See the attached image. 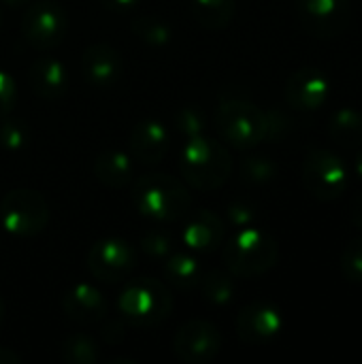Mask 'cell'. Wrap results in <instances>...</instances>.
I'll list each match as a JSON object with an SVG mask.
<instances>
[{
	"label": "cell",
	"mask_w": 362,
	"mask_h": 364,
	"mask_svg": "<svg viewBox=\"0 0 362 364\" xmlns=\"http://www.w3.org/2000/svg\"><path fill=\"white\" fill-rule=\"evenodd\" d=\"M137 211L154 222H177L192 209V196L183 181L166 173H147L132 179Z\"/></svg>",
	"instance_id": "6da1fadb"
},
{
	"label": "cell",
	"mask_w": 362,
	"mask_h": 364,
	"mask_svg": "<svg viewBox=\"0 0 362 364\" xmlns=\"http://www.w3.org/2000/svg\"><path fill=\"white\" fill-rule=\"evenodd\" d=\"M179 173L194 190H220L233 173L230 151L207 134L188 139L179 154Z\"/></svg>",
	"instance_id": "7a4b0ae2"
},
{
	"label": "cell",
	"mask_w": 362,
	"mask_h": 364,
	"mask_svg": "<svg viewBox=\"0 0 362 364\" xmlns=\"http://www.w3.org/2000/svg\"><path fill=\"white\" fill-rule=\"evenodd\" d=\"M224 267L233 277L252 279L265 275L277 264L280 245L277 241L260 228H239L222 245Z\"/></svg>",
	"instance_id": "3957f363"
},
{
	"label": "cell",
	"mask_w": 362,
	"mask_h": 364,
	"mask_svg": "<svg viewBox=\"0 0 362 364\" xmlns=\"http://www.w3.org/2000/svg\"><path fill=\"white\" fill-rule=\"evenodd\" d=\"M117 309L128 324L149 328L171 316L173 296L171 290L154 277L126 279L117 296Z\"/></svg>",
	"instance_id": "277c9868"
},
{
	"label": "cell",
	"mask_w": 362,
	"mask_h": 364,
	"mask_svg": "<svg viewBox=\"0 0 362 364\" xmlns=\"http://www.w3.org/2000/svg\"><path fill=\"white\" fill-rule=\"evenodd\" d=\"M213 124L237 149H252L267 141V113L243 98H224L213 113Z\"/></svg>",
	"instance_id": "5b68a950"
},
{
	"label": "cell",
	"mask_w": 362,
	"mask_h": 364,
	"mask_svg": "<svg viewBox=\"0 0 362 364\" xmlns=\"http://www.w3.org/2000/svg\"><path fill=\"white\" fill-rule=\"evenodd\" d=\"M301 181L316 200L333 203L348 192L350 168L337 154L314 147L305 154Z\"/></svg>",
	"instance_id": "8992f818"
},
{
	"label": "cell",
	"mask_w": 362,
	"mask_h": 364,
	"mask_svg": "<svg viewBox=\"0 0 362 364\" xmlns=\"http://www.w3.org/2000/svg\"><path fill=\"white\" fill-rule=\"evenodd\" d=\"M49 222V205L38 190L15 188L9 190L0 200V224L2 228L21 239L41 235Z\"/></svg>",
	"instance_id": "52a82bcc"
},
{
	"label": "cell",
	"mask_w": 362,
	"mask_h": 364,
	"mask_svg": "<svg viewBox=\"0 0 362 364\" xmlns=\"http://www.w3.org/2000/svg\"><path fill=\"white\" fill-rule=\"evenodd\" d=\"M68 32L66 11L55 0H36L26 4L21 15L23 38L41 51L58 47Z\"/></svg>",
	"instance_id": "ba28073f"
},
{
	"label": "cell",
	"mask_w": 362,
	"mask_h": 364,
	"mask_svg": "<svg viewBox=\"0 0 362 364\" xmlns=\"http://www.w3.org/2000/svg\"><path fill=\"white\" fill-rule=\"evenodd\" d=\"M85 264L96 279L105 284H117L126 282L132 273L137 264V252L126 239L105 237L90 247Z\"/></svg>",
	"instance_id": "9c48e42d"
},
{
	"label": "cell",
	"mask_w": 362,
	"mask_h": 364,
	"mask_svg": "<svg viewBox=\"0 0 362 364\" xmlns=\"http://www.w3.org/2000/svg\"><path fill=\"white\" fill-rule=\"evenodd\" d=\"M299 19L314 38H335L352 21L350 0H297Z\"/></svg>",
	"instance_id": "30bf717a"
},
{
	"label": "cell",
	"mask_w": 362,
	"mask_h": 364,
	"mask_svg": "<svg viewBox=\"0 0 362 364\" xmlns=\"http://www.w3.org/2000/svg\"><path fill=\"white\" fill-rule=\"evenodd\" d=\"M222 333L207 320H192L183 324L173 337V354L186 364L211 363L222 350Z\"/></svg>",
	"instance_id": "8fae6325"
},
{
	"label": "cell",
	"mask_w": 362,
	"mask_h": 364,
	"mask_svg": "<svg viewBox=\"0 0 362 364\" xmlns=\"http://www.w3.org/2000/svg\"><path fill=\"white\" fill-rule=\"evenodd\" d=\"M237 335L247 346H260L277 337L284 328L282 311L271 303H250L237 316Z\"/></svg>",
	"instance_id": "7c38bea8"
},
{
	"label": "cell",
	"mask_w": 362,
	"mask_h": 364,
	"mask_svg": "<svg viewBox=\"0 0 362 364\" xmlns=\"http://www.w3.org/2000/svg\"><path fill=\"white\" fill-rule=\"evenodd\" d=\"M286 102L292 109L299 111H316L320 109L331 94V79L312 66L299 68L294 70L288 79H286Z\"/></svg>",
	"instance_id": "4fadbf2b"
},
{
	"label": "cell",
	"mask_w": 362,
	"mask_h": 364,
	"mask_svg": "<svg viewBox=\"0 0 362 364\" xmlns=\"http://www.w3.org/2000/svg\"><path fill=\"white\" fill-rule=\"evenodd\" d=\"M122 70H124V60L113 45L105 41H94L83 49L81 73L92 87H100V90L111 87L122 77Z\"/></svg>",
	"instance_id": "5bb4252c"
},
{
	"label": "cell",
	"mask_w": 362,
	"mask_h": 364,
	"mask_svg": "<svg viewBox=\"0 0 362 364\" xmlns=\"http://www.w3.org/2000/svg\"><path fill=\"white\" fill-rule=\"evenodd\" d=\"M224 241H226L224 220L209 209L194 211L181 230V243L196 254L215 252L224 245Z\"/></svg>",
	"instance_id": "9a60e30c"
},
{
	"label": "cell",
	"mask_w": 362,
	"mask_h": 364,
	"mask_svg": "<svg viewBox=\"0 0 362 364\" xmlns=\"http://www.w3.org/2000/svg\"><path fill=\"white\" fill-rule=\"evenodd\" d=\"M128 145L139 164H158L171 149V130L160 119H143L130 130Z\"/></svg>",
	"instance_id": "2e32d148"
},
{
	"label": "cell",
	"mask_w": 362,
	"mask_h": 364,
	"mask_svg": "<svg viewBox=\"0 0 362 364\" xmlns=\"http://www.w3.org/2000/svg\"><path fill=\"white\" fill-rule=\"evenodd\" d=\"M62 309L66 318L77 324H98L107 318L109 305L98 288L92 284H75L62 296Z\"/></svg>",
	"instance_id": "e0dca14e"
},
{
	"label": "cell",
	"mask_w": 362,
	"mask_h": 364,
	"mask_svg": "<svg viewBox=\"0 0 362 364\" xmlns=\"http://www.w3.org/2000/svg\"><path fill=\"white\" fill-rule=\"evenodd\" d=\"M28 79H30V87L34 90V94L43 100L62 98L70 83L64 62L51 55H43L34 60L28 70Z\"/></svg>",
	"instance_id": "ac0fdd59"
},
{
	"label": "cell",
	"mask_w": 362,
	"mask_h": 364,
	"mask_svg": "<svg viewBox=\"0 0 362 364\" xmlns=\"http://www.w3.org/2000/svg\"><path fill=\"white\" fill-rule=\"evenodd\" d=\"M94 175L96 179L111 190H119L132 183L134 179V162L132 156L119 149L100 151L94 160Z\"/></svg>",
	"instance_id": "d6986e66"
},
{
	"label": "cell",
	"mask_w": 362,
	"mask_h": 364,
	"mask_svg": "<svg viewBox=\"0 0 362 364\" xmlns=\"http://www.w3.org/2000/svg\"><path fill=\"white\" fill-rule=\"evenodd\" d=\"M164 277L171 286H175L177 290H192L198 288L201 277H203V267L201 262L192 256V254H183V252H173L166 260H164Z\"/></svg>",
	"instance_id": "ffe728a7"
},
{
	"label": "cell",
	"mask_w": 362,
	"mask_h": 364,
	"mask_svg": "<svg viewBox=\"0 0 362 364\" xmlns=\"http://www.w3.org/2000/svg\"><path fill=\"white\" fill-rule=\"evenodd\" d=\"M329 136L341 147L362 145V113L352 107L337 109L329 119Z\"/></svg>",
	"instance_id": "44dd1931"
},
{
	"label": "cell",
	"mask_w": 362,
	"mask_h": 364,
	"mask_svg": "<svg viewBox=\"0 0 362 364\" xmlns=\"http://www.w3.org/2000/svg\"><path fill=\"white\" fill-rule=\"evenodd\" d=\"M235 0H190L194 19L209 30L226 28L235 17Z\"/></svg>",
	"instance_id": "7402d4cb"
},
{
	"label": "cell",
	"mask_w": 362,
	"mask_h": 364,
	"mask_svg": "<svg viewBox=\"0 0 362 364\" xmlns=\"http://www.w3.org/2000/svg\"><path fill=\"white\" fill-rule=\"evenodd\" d=\"M198 288L211 305H228L235 296L233 273L222 271V269H211V271L203 273Z\"/></svg>",
	"instance_id": "603a6c76"
},
{
	"label": "cell",
	"mask_w": 362,
	"mask_h": 364,
	"mask_svg": "<svg viewBox=\"0 0 362 364\" xmlns=\"http://www.w3.org/2000/svg\"><path fill=\"white\" fill-rule=\"evenodd\" d=\"M130 30L149 47H166L173 41V28L156 15H139L132 19Z\"/></svg>",
	"instance_id": "cb8c5ba5"
},
{
	"label": "cell",
	"mask_w": 362,
	"mask_h": 364,
	"mask_svg": "<svg viewBox=\"0 0 362 364\" xmlns=\"http://www.w3.org/2000/svg\"><path fill=\"white\" fill-rule=\"evenodd\" d=\"M60 354L64 363L73 364H96L100 360V350L96 341L85 333H73L64 337V341L60 343Z\"/></svg>",
	"instance_id": "d4e9b609"
},
{
	"label": "cell",
	"mask_w": 362,
	"mask_h": 364,
	"mask_svg": "<svg viewBox=\"0 0 362 364\" xmlns=\"http://www.w3.org/2000/svg\"><path fill=\"white\" fill-rule=\"evenodd\" d=\"M277 175V164L269 156H247L241 162V177L247 183L260 186L273 181Z\"/></svg>",
	"instance_id": "484cf974"
},
{
	"label": "cell",
	"mask_w": 362,
	"mask_h": 364,
	"mask_svg": "<svg viewBox=\"0 0 362 364\" xmlns=\"http://www.w3.org/2000/svg\"><path fill=\"white\" fill-rule=\"evenodd\" d=\"M173 126L186 141L201 136V134H205V113L196 105H186L175 111Z\"/></svg>",
	"instance_id": "4316f807"
},
{
	"label": "cell",
	"mask_w": 362,
	"mask_h": 364,
	"mask_svg": "<svg viewBox=\"0 0 362 364\" xmlns=\"http://www.w3.org/2000/svg\"><path fill=\"white\" fill-rule=\"evenodd\" d=\"M28 145V126L11 115L0 124V147L6 151H21Z\"/></svg>",
	"instance_id": "83f0119b"
},
{
	"label": "cell",
	"mask_w": 362,
	"mask_h": 364,
	"mask_svg": "<svg viewBox=\"0 0 362 364\" xmlns=\"http://www.w3.org/2000/svg\"><path fill=\"white\" fill-rule=\"evenodd\" d=\"M341 273L348 282L362 284V237L346 245L341 254Z\"/></svg>",
	"instance_id": "f1b7e54d"
},
{
	"label": "cell",
	"mask_w": 362,
	"mask_h": 364,
	"mask_svg": "<svg viewBox=\"0 0 362 364\" xmlns=\"http://www.w3.org/2000/svg\"><path fill=\"white\" fill-rule=\"evenodd\" d=\"M141 252L147 258L166 260L173 254V243H171L169 235H164L160 230H149L141 237Z\"/></svg>",
	"instance_id": "f546056e"
},
{
	"label": "cell",
	"mask_w": 362,
	"mask_h": 364,
	"mask_svg": "<svg viewBox=\"0 0 362 364\" xmlns=\"http://www.w3.org/2000/svg\"><path fill=\"white\" fill-rule=\"evenodd\" d=\"M17 105V83L15 79L0 68V119L9 117Z\"/></svg>",
	"instance_id": "4dcf8cb0"
},
{
	"label": "cell",
	"mask_w": 362,
	"mask_h": 364,
	"mask_svg": "<svg viewBox=\"0 0 362 364\" xmlns=\"http://www.w3.org/2000/svg\"><path fill=\"white\" fill-rule=\"evenodd\" d=\"M226 215H228V220H230V224H233V226L243 228V226H250V224L254 222L256 211H254V207H252V205H247V203H243V200H235V203H230V205H228Z\"/></svg>",
	"instance_id": "1f68e13d"
},
{
	"label": "cell",
	"mask_w": 362,
	"mask_h": 364,
	"mask_svg": "<svg viewBox=\"0 0 362 364\" xmlns=\"http://www.w3.org/2000/svg\"><path fill=\"white\" fill-rule=\"evenodd\" d=\"M290 119L282 115L280 111H269L267 113V141H277L282 134L288 132Z\"/></svg>",
	"instance_id": "d6a6232c"
},
{
	"label": "cell",
	"mask_w": 362,
	"mask_h": 364,
	"mask_svg": "<svg viewBox=\"0 0 362 364\" xmlns=\"http://www.w3.org/2000/svg\"><path fill=\"white\" fill-rule=\"evenodd\" d=\"M107 320V318H105ZM102 337L109 346H117L124 341L126 337V328H124V322L122 320H107L105 322V331H102Z\"/></svg>",
	"instance_id": "836d02e7"
},
{
	"label": "cell",
	"mask_w": 362,
	"mask_h": 364,
	"mask_svg": "<svg viewBox=\"0 0 362 364\" xmlns=\"http://www.w3.org/2000/svg\"><path fill=\"white\" fill-rule=\"evenodd\" d=\"M107 11H115V13H126L132 11L141 0H98Z\"/></svg>",
	"instance_id": "e575fe53"
},
{
	"label": "cell",
	"mask_w": 362,
	"mask_h": 364,
	"mask_svg": "<svg viewBox=\"0 0 362 364\" xmlns=\"http://www.w3.org/2000/svg\"><path fill=\"white\" fill-rule=\"evenodd\" d=\"M350 220H352V224L358 228L362 232V192L361 194H356L354 198H352V207H350Z\"/></svg>",
	"instance_id": "d590c367"
},
{
	"label": "cell",
	"mask_w": 362,
	"mask_h": 364,
	"mask_svg": "<svg viewBox=\"0 0 362 364\" xmlns=\"http://www.w3.org/2000/svg\"><path fill=\"white\" fill-rule=\"evenodd\" d=\"M23 360L15 350L11 348H0V364H19Z\"/></svg>",
	"instance_id": "8d00e7d4"
},
{
	"label": "cell",
	"mask_w": 362,
	"mask_h": 364,
	"mask_svg": "<svg viewBox=\"0 0 362 364\" xmlns=\"http://www.w3.org/2000/svg\"><path fill=\"white\" fill-rule=\"evenodd\" d=\"M352 168H354V175H356V177H358V179L362 181V151H358V154H356Z\"/></svg>",
	"instance_id": "74e56055"
},
{
	"label": "cell",
	"mask_w": 362,
	"mask_h": 364,
	"mask_svg": "<svg viewBox=\"0 0 362 364\" xmlns=\"http://www.w3.org/2000/svg\"><path fill=\"white\" fill-rule=\"evenodd\" d=\"M30 0H0V4H6L9 9H19V6H26Z\"/></svg>",
	"instance_id": "f35d334b"
},
{
	"label": "cell",
	"mask_w": 362,
	"mask_h": 364,
	"mask_svg": "<svg viewBox=\"0 0 362 364\" xmlns=\"http://www.w3.org/2000/svg\"><path fill=\"white\" fill-rule=\"evenodd\" d=\"M119 363L137 364V360H132V358H113V360H111V364H119Z\"/></svg>",
	"instance_id": "ab89813d"
},
{
	"label": "cell",
	"mask_w": 362,
	"mask_h": 364,
	"mask_svg": "<svg viewBox=\"0 0 362 364\" xmlns=\"http://www.w3.org/2000/svg\"><path fill=\"white\" fill-rule=\"evenodd\" d=\"M4 322V301L0 299V324Z\"/></svg>",
	"instance_id": "60d3db41"
},
{
	"label": "cell",
	"mask_w": 362,
	"mask_h": 364,
	"mask_svg": "<svg viewBox=\"0 0 362 364\" xmlns=\"http://www.w3.org/2000/svg\"><path fill=\"white\" fill-rule=\"evenodd\" d=\"M2 19H4V15H2V6H0V26H2Z\"/></svg>",
	"instance_id": "b9f144b4"
}]
</instances>
